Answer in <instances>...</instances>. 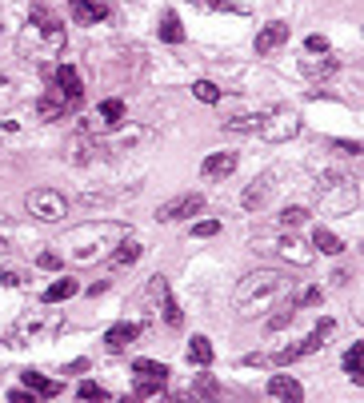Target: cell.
Returning a JSON list of instances; mask_svg holds the SVG:
<instances>
[{
    "instance_id": "cell-1",
    "label": "cell",
    "mask_w": 364,
    "mask_h": 403,
    "mask_svg": "<svg viewBox=\"0 0 364 403\" xmlns=\"http://www.w3.org/2000/svg\"><path fill=\"white\" fill-rule=\"evenodd\" d=\"M289 288L292 283L272 268L249 271V276L237 283V292H232V307H237L240 316H264V312H272V307L284 300Z\"/></svg>"
},
{
    "instance_id": "cell-2",
    "label": "cell",
    "mask_w": 364,
    "mask_h": 403,
    "mask_svg": "<svg viewBox=\"0 0 364 403\" xmlns=\"http://www.w3.org/2000/svg\"><path fill=\"white\" fill-rule=\"evenodd\" d=\"M20 52L37 60H56L64 52V25L52 16V8L32 4L28 8V28L20 32Z\"/></svg>"
},
{
    "instance_id": "cell-3",
    "label": "cell",
    "mask_w": 364,
    "mask_h": 403,
    "mask_svg": "<svg viewBox=\"0 0 364 403\" xmlns=\"http://www.w3.org/2000/svg\"><path fill=\"white\" fill-rule=\"evenodd\" d=\"M120 240H125L120 224H80L76 232H68V240L61 248L73 260L88 264V260H96V256H108V248H116Z\"/></svg>"
},
{
    "instance_id": "cell-4",
    "label": "cell",
    "mask_w": 364,
    "mask_h": 403,
    "mask_svg": "<svg viewBox=\"0 0 364 403\" xmlns=\"http://www.w3.org/2000/svg\"><path fill=\"white\" fill-rule=\"evenodd\" d=\"M64 331V316L61 312H25V316L13 324V343L25 347V343H37V340H52Z\"/></svg>"
},
{
    "instance_id": "cell-5",
    "label": "cell",
    "mask_w": 364,
    "mask_h": 403,
    "mask_svg": "<svg viewBox=\"0 0 364 403\" xmlns=\"http://www.w3.org/2000/svg\"><path fill=\"white\" fill-rule=\"evenodd\" d=\"M296 132H301V116H296L292 108H272V112H264L261 124H256V136L272 140V144H284V140H292Z\"/></svg>"
},
{
    "instance_id": "cell-6",
    "label": "cell",
    "mask_w": 364,
    "mask_h": 403,
    "mask_svg": "<svg viewBox=\"0 0 364 403\" xmlns=\"http://www.w3.org/2000/svg\"><path fill=\"white\" fill-rule=\"evenodd\" d=\"M25 208H28V216H37L40 224H56V220H64L68 204H64L61 192H52V188H37V192L25 196Z\"/></svg>"
},
{
    "instance_id": "cell-7",
    "label": "cell",
    "mask_w": 364,
    "mask_h": 403,
    "mask_svg": "<svg viewBox=\"0 0 364 403\" xmlns=\"http://www.w3.org/2000/svg\"><path fill=\"white\" fill-rule=\"evenodd\" d=\"M201 208H204V196L201 192H184V196H176V200H164L161 208H156V220H161V224L192 220Z\"/></svg>"
},
{
    "instance_id": "cell-8",
    "label": "cell",
    "mask_w": 364,
    "mask_h": 403,
    "mask_svg": "<svg viewBox=\"0 0 364 403\" xmlns=\"http://www.w3.org/2000/svg\"><path fill=\"white\" fill-rule=\"evenodd\" d=\"M104 148L96 144V136L92 132H76L68 144H64V156H68V164H96L101 160Z\"/></svg>"
},
{
    "instance_id": "cell-9",
    "label": "cell",
    "mask_w": 364,
    "mask_h": 403,
    "mask_svg": "<svg viewBox=\"0 0 364 403\" xmlns=\"http://www.w3.org/2000/svg\"><path fill=\"white\" fill-rule=\"evenodd\" d=\"M328 331H332V319H320V324H316V331L308 335V340H301L296 347H284L277 359H280V364H292V359H301V355L320 352V347H325V335H328Z\"/></svg>"
},
{
    "instance_id": "cell-10",
    "label": "cell",
    "mask_w": 364,
    "mask_h": 403,
    "mask_svg": "<svg viewBox=\"0 0 364 403\" xmlns=\"http://www.w3.org/2000/svg\"><path fill=\"white\" fill-rule=\"evenodd\" d=\"M289 32L292 28L284 20H272V25H264L256 32V56H268V52H277L280 44H289Z\"/></svg>"
},
{
    "instance_id": "cell-11",
    "label": "cell",
    "mask_w": 364,
    "mask_h": 403,
    "mask_svg": "<svg viewBox=\"0 0 364 403\" xmlns=\"http://www.w3.org/2000/svg\"><path fill=\"white\" fill-rule=\"evenodd\" d=\"M232 172H237V152H213V156H204V164H201L204 180H225Z\"/></svg>"
},
{
    "instance_id": "cell-12",
    "label": "cell",
    "mask_w": 364,
    "mask_h": 403,
    "mask_svg": "<svg viewBox=\"0 0 364 403\" xmlns=\"http://www.w3.org/2000/svg\"><path fill=\"white\" fill-rule=\"evenodd\" d=\"M76 104H80V100H68V96H61V92H49V96L37 100V112H40V120H64Z\"/></svg>"
},
{
    "instance_id": "cell-13",
    "label": "cell",
    "mask_w": 364,
    "mask_h": 403,
    "mask_svg": "<svg viewBox=\"0 0 364 403\" xmlns=\"http://www.w3.org/2000/svg\"><path fill=\"white\" fill-rule=\"evenodd\" d=\"M52 84H56V92L68 100H80L84 96V84H80V72H76L73 64H61L56 72H52Z\"/></svg>"
},
{
    "instance_id": "cell-14",
    "label": "cell",
    "mask_w": 364,
    "mask_h": 403,
    "mask_svg": "<svg viewBox=\"0 0 364 403\" xmlns=\"http://www.w3.org/2000/svg\"><path fill=\"white\" fill-rule=\"evenodd\" d=\"M68 16H73L76 25H101L108 8L104 4H92V0H68Z\"/></svg>"
},
{
    "instance_id": "cell-15",
    "label": "cell",
    "mask_w": 364,
    "mask_h": 403,
    "mask_svg": "<svg viewBox=\"0 0 364 403\" xmlns=\"http://www.w3.org/2000/svg\"><path fill=\"white\" fill-rule=\"evenodd\" d=\"M140 252H144V248H140L137 240H128V236H125V240H120V244H116L104 260H108V268H116V271H120V268H132V264L140 260Z\"/></svg>"
},
{
    "instance_id": "cell-16",
    "label": "cell",
    "mask_w": 364,
    "mask_h": 403,
    "mask_svg": "<svg viewBox=\"0 0 364 403\" xmlns=\"http://www.w3.org/2000/svg\"><path fill=\"white\" fill-rule=\"evenodd\" d=\"M277 252L284 260H292V264H313V248L304 244V240H296V236H280Z\"/></svg>"
},
{
    "instance_id": "cell-17",
    "label": "cell",
    "mask_w": 364,
    "mask_h": 403,
    "mask_svg": "<svg viewBox=\"0 0 364 403\" xmlns=\"http://www.w3.org/2000/svg\"><path fill=\"white\" fill-rule=\"evenodd\" d=\"M137 335H140L137 324H113V328L104 331V343H108L113 352H125V347H128L132 340H137Z\"/></svg>"
},
{
    "instance_id": "cell-18",
    "label": "cell",
    "mask_w": 364,
    "mask_h": 403,
    "mask_svg": "<svg viewBox=\"0 0 364 403\" xmlns=\"http://www.w3.org/2000/svg\"><path fill=\"white\" fill-rule=\"evenodd\" d=\"M268 395H272V399H301L304 388L292 376H272L268 379Z\"/></svg>"
},
{
    "instance_id": "cell-19",
    "label": "cell",
    "mask_w": 364,
    "mask_h": 403,
    "mask_svg": "<svg viewBox=\"0 0 364 403\" xmlns=\"http://www.w3.org/2000/svg\"><path fill=\"white\" fill-rule=\"evenodd\" d=\"M25 388L44 395V399H56V395H61V383H56V379H44L40 371H25Z\"/></svg>"
},
{
    "instance_id": "cell-20",
    "label": "cell",
    "mask_w": 364,
    "mask_h": 403,
    "mask_svg": "<svg viewBox=\"0 0 364 403\" xmlns=\"http://www.w3.org/2000/svg\"><path fill=\"white\" fill-rule=\"evenodd\" d=\"M313 248H316V252H325V256H340V252H344V240L332 236L328 228H316V232H313Z\"/></svg>"
},
{
    "instance_id": "cell-21",
    "label": "cell",
    "mask_w": 364,
    "mask_h": 403,
    "mask_svg": "<svg viewBox=\"0 0 364 403\" xmlns=\"http://www.w3.org/2000/svg\"><path fill=\"white\" fill-rule=\"evenodd\" d=\"M76 292H80V288H76V280H56V283H49V288H44V295H40V300H44V304H61V300H73Z\"/></svg>"
},
{
    "instance_id": "cell-22",
    "label": "cell",
    "mask_w": 364,
    "mask_h": 403,
    "mask_svg": "<svg viewBox=\"0 0 364 403\" xmlns=\"http://www.w3.org/2000/svg\"><path fill=\"white\" fill-rule=\"evenodd\" d=\"M192 399H220V383H216L213 376H196L192 379V388H189Z\"/></svg>"
},
{
    "instance_id": "cell-23",
    "label": "cell",
    "mask_w": 364,
    "mask_h": 403,
    "mask_svg": "<svg viewBox=\"0 0 364 403\" xmlns=\"http://www.w3.org/2000/svg\"><path fill=\"white\" fill-rule=\"evenodd\" d=\"M189 364H196V367H208V364H213V343L204 340V335H192V343H189Z\"/></svg>"
},
{
    "instance_id": "cell-24",
    "label": "cell",
    "mask_w": 364,
    "mask_h": 403,
    "mask_svg": "<svg viewBox=\"0 0 364 403\" xmlns=\"http://www.w3.org/2000/svg\"><path fill=\"white\" fill-rule=\"evenodd\" d=\"M161 40H164V44H180V40H184V28H180L176 13H164L161 16Z\"/></svg>"
},
{
    "instance_id": "cell-25",
    "label": "cell",
    "mask_w": 364,
    "mask_h": 403,
    "mask_svg": "<svg viewBox=\"0 0 364 403\" xmlns=\"http://www.w3.org/2000/svg\"><path fill=\"white\" fill-rule=\"evenodd\" d=\"M268 192H272V188H268V180H256L252 184V188H244V196H240V204H244V208H261L264 200H268Z\"/></svg>"
},
{
    "instance_id": "cell-26",
    "label": "cell",
    "mask_w": 364,
    "mask_h": 403,
    "mask_svg": "<svg viewBox=\"0 0 364 403\" xmlns=\"http://www.w3.org/2000/svg\"><path fill=\"white\" fill-rule=\"evenodd\" d=\"M301 68H304L308 76H313V80H320V76H332V72H337V60H332L328 52H325V60H320V64H316L313 56H304V60H301Z\"/></svg>"
},
{
    "instance_id": "cell-27",
    "label": "cell",
    "mask_w": 364,
    "mask_h": 403,
    "mask_svg": "<svg viewBox=\"0 0 364 403\" xmlns=\"http://www.w3.org/2000/svg\"><path fill=\"white\" fill-rule=\"evenodd\" d=\"M256 124H261V116H232V120H225V132L256 136Z\"/></svg>"
},
{
    "instance_id": "cell-28",
    "label": "cell",
    "mask_w": 364,
    "mask_h": 403,
    "mask_svg": "<svg viewBox=\"0 0 364 403\" xmlns=\"http://www.w3.org/2000/svg\"><path fill=\"white\" fill-rule=\"evenodd\" d=\"M344 371H349L352 379H360V371H364V347L360 343H352L349 352H344Z\"/></svg>"
},
{
    "instance_id": "cell-29",
    "label": "cell",
    "mask_w": 364,
    "mask_h": 403,
    "mask_svg": "<svg viewBox=\"0 0 364 403\" xmlns=\"http://www.w3.org/2000/svg\"><path fill=\"white\" fill-rule=\"evenodd\" d=\"M132 371H137V376H152V379H168V376H172L168 364H156V359H137Z\"/></svg>"
},
{
    "instance_id": "cell-30",
    "label": "cell",
    "mask_w": 364,
    "mask_h": 403,
    "mask_svg": "<svg viewBox=\"0 0 364 403\" xmlns=\"http://www.w3.org/2000/svg\"><path fill=\"white\" fill-rule=\"evenodd\" d=\"M101 120L104 124H108V128H116V124H120V120H125V104H120V100H104V104H101Z\"/></svg>"
},
{
    "instance_id": "cell-31",
    "label": "cell",
    "mask_w": 364,
    "mask_h": 403,
    "mask_svg": "<svg viewBox=\"0 0 364 403\" xmlns=\"http://www.w3.org/2000/svg\"><path fill=\"white\" fill-rule=\"evenodd\" d=\"M192 96L201 100V104H216V100H220V88H216L213 80H196V84H192Z\"/></svg>"
},
{
    "instance_id": "cell-32",
    "label": "cell",
    "mask_w": 364,
    "mask_h": 403,
    "mask_svg": "<svg viewBox=\"0 0 364 403\" xmlns=\"http://www.w3.org/2000/svg\"><path fill=\"white\" fill-rule=\"evenodd\" d=\"M161 304H164V324H168V328H180V324H184V316H180V304H176L172 295H164Z\"/></svg>"
},
{
    "instance_id": "cell-33",
    "label": "cell",
    "mask_w": 364,
    "mask_h": 403,
    "mask_svg": "<svg viewBox=\"0 0 364 403\" xmlns=\"http://www.w3.org/2000/svg\"><path fill=\"white\" fill-rule=\"evenodd\" d=\"M196 8H204V13H240L232 0H192Z\"/></svg>"
},
{
    "instance_id": "cell-34",
    "label": "cell",
    "mask_w": 364,
    "mask_h": 403,
    "mask_svg": "<svg viewBox=\"0 0 364 403\" xmlns=\"http://www.w3.org/2000/svg\"><path fill=\"white\" fill-rule=\"evenodd\" d=\"M304 220H308L304 208H284L280 212V228H296V224H304Z\"/></svg>"
},
{
    "instance_id": "cell-35",
    "label": "cell",
    "mask_w": 364,
    "mask_h": 403,
    "mask_svg": "<svg viewBox=\"0 0 364 403\" xmlns=\"http://www.w3.org/2000/svg\"><path fill=\"white\" fill-rule=\"evenodd\" d=\"M220 232V220H201V224H192V236L196 240H208V236Z\"/></svg>"
},
{
    "instance_id": "cell-36",
    "label": "cell",
    "mask_w": 364,
    "mask_h": 403,
    "mask_svg": "<svg viewBox=\"0 0 364 403\" xmlns=\"http://www.w3.org/2000/svg\"><path fill=\"white\" fill-rule=\"evenodd\" d=\"M76 395H80V399H108V391H104L101 383H80Z\"/></svg>"
},
{
    "instance_id": "cell-37",
    "label": "cell",
    "mask_w": 364,
    "mask_h": 403,
    "mask_svg": "<svg viewBox=\"0 0 364 403\" xmlns=\"http://www.w3.org/2000/svg\"><path fill=\"white\" fill-rule=\"evenodd\" d=\"M296 304H301V307L320 304V288H301V292H296Z\"/></svg>"
},
{
    "instance_id": "cell-38",
    "label": "cell",
    "mask_w": 364,
    "mask_h": 403,
    "mask_svg": "<svg viewBox=\"0 0 364 403\" xmlns=\"http://www.w3.org/2000/svg\"><path fill=\"white\" fill-rule=\"evenodd\" d=\"M37 264H40V268H49V271H56V268H61V256H56V252H40Z\"/></svg>"
},
{
    "instance_id": "cell-39",
    "label": "cell",
    "mask_w": 364,
    "mask_h": 403,
    "mask_svg": "<svg viewBox=\"0 0 364 403\" xmlns=\"http://www.w3.org/2000/svg\"><path fill=\"white\" fill-rule=\"evenodd\" d=\"M308 52H328V40L325 37H308V44H304Z\"/></svg>"
},
{
    "instance_id": "cell-40",
    "label": "cell",
    "mask_w": 364,
    "mask_h": 403,
    "mask_svg": "<svg viewBox=\"0 0 364 403\" xmlns=\"http://www.w3.org/2000/svg\"><path fill=\"white\" fill-rule=\"evenodd\" d=\"M0 283H4V288H20V276H16V271H0Z\"/></svg>"
},
{
    "instance_id": "cell-41",
    "label": "cell",
    "mask_w": 364,
    "mask_h": 403,
    "mask_svg": "<svg viewBox=\"0 0 364 403\" xmlns=\"http://www.w3.org/2000/svg\"><path fill=\"white\" fill-rule=\"evenodd\" d=\"M8 399H13V403H32V399H37V391H13Z\"/></svg>"
}]
</instances>
